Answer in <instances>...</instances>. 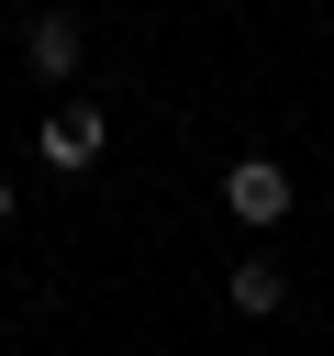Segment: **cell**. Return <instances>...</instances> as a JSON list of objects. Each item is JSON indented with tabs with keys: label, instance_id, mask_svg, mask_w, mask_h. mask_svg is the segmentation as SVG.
Returning <instances> with one entry per match:
<instances>
[{
	"label": "cell",
	"instance_id": "obj_1",
	"mask_svg": "<svg viewBox=\"0 0 334 356\" xmlns=\"http://www.w3.org/2000/svg\"><path fill=\"white\" fill-rule=\"evenodd\" d=\"M289 200H301V189H289L278 156H234V167H223V211H234V222L267 234V222H289Z\"/></svg>",
	"mask_w": 334,
	"mask_h": 356
},
{
	"label": "cell",
	"instance_id": "obj_5",
	"mask_svg": "<svg viewBox=\"0 0 334 356\" xmlns=\"http://www.w3.org/2000/svg\"><path fill=\"white\" fill-rule=\"evenodd\" d=\"M11 211H22V189H11V178H0V222H11Z\"/></svg>",
	"mask_w": 334,
	"mask_h": 356
},
{
	"label": "cell",
	"instance_id": "obj_4",
	"mask_svg": "<svg viewBox=\"0 0 334 356\" xmlns=\"http://www.w3.org/2000/svg\"><path fill=\"white\" fill-rule=\"evenodd\" d=\"M223 300H234L245 323H267V312L289 300V278H278V256H234V267H223Z\"/></svg>",
	"mask_w": 334,
	"mask_h": 356
},
{
	"label": "cell",
	"instance_id": "obj_3",
	"mask_svg": "<svg viewBox=\"0 0 334 356\" xmlns=\"http://www.w3.org/2000/svg\"><path fill=\"white\" fill-rule=\"evenodd\" d=\"M100 156V100H67V111H45V167L56 178H78Z\"/></svg>",
	"mask_w": 334,
	"mask_h": 356
},
{
	"label": "cell",
	"instance_id": "obj_2",
	"mask_svg": "<svg viewBox=\"0 0 334 356\" xmlns=\"http://www.w3.org/2000/svg\"><path fill=\"white\" fill-rule=\"evenodd\" d=\"M78 44H89V33H78V11H33V22H22V67H33L45 89H56V78H78Z\"/></svg>",
	"mask_w": 334,
	"mask_h": 356
}]
</instances>
